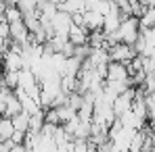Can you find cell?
<instances>
[{
  "label": "cell",
  "mask_w": 155,
  "mask_h": 152,
  "mask_svg": "<svg viewBox=\"0 0 155 152\" xmlns=\"http://www.w3.org/2000/svg\"><path fill=\"white\" fill-rule=\"evenodd\" d=\"M105 79H107V81H128V83H130L128 65H124V63H115V60H109Z\"/></svg>",
  "instance_id": "obj_2"
},
{
  "label": "cell",
  "mask_w": 155,
  "mask_h": 152,
  "mask_svg": "<svg viewBox=\"0 0 155 152\" xmlns=\"http://www.w3.org/2000/svg\"><path fill=\"white\" fill-rule=\"evenodd\" d=\"M11 121H13V127H15V131H23L27 133L29 131V115L27 113H17L15 117H11Z\"/></svg>",
  "instance_id": "obj_3"
},
{
  "label": "cell",
  "mask_w": 155,
  "mask_h": 152,
  "mask_svg": "<svg viewBox=\"0 0 155 152\" xmlns=\"http://www.w3.org/2000/svg\"><path fill=\"white\" fill-rule=\"evenodd\" d=\"M107 52H109V60L124 63V65H128L130 60L136 56V50H134V46H130V44H124V42H115L113 46H109V48H107Z\"/></svg>",
  "instance_id": "obj_1"
},
{
  "label": "cell",
  "mask_w": 155,
  "mask_h": 152,
  "mask_svg": "<svg viewBox=\"0 0 155 152\" xmlns=\"http://www.w3.org/2000/svg\"><path fill=\"white\" fill-rule=\"evenodd\" d=\"M138 23H140V31H143V29H151V27H155V6H147L145 15L138 19Z\"/></svg>",
  "instance_id": "obj_4"
}]
</instances>
